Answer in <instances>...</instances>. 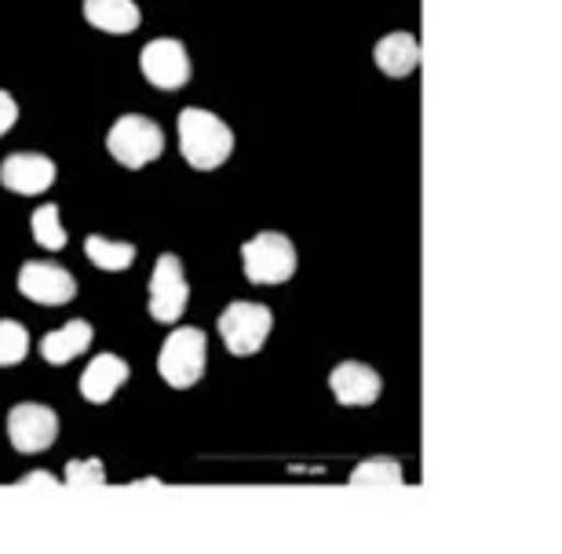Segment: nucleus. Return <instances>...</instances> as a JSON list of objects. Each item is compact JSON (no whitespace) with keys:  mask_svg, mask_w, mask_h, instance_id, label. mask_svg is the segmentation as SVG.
<instances>
[{"mask_svg":"<svg viewBox=\"0 0 562 554\" xmlns=\"http://www.w3.org/2000/svg\"><path fill=\"white\" fill-rule=\"evenodd\" d=\"M128 376H132V369L117 354H95L92 365L81 372V398L92 405H106L125 387Z\"/></svg>","mask_w":562,"mask_h":554,"instance_id":"nucleus-12","label":"nucleus"},{"mask_svg":"<svg viewBox=\"0 0 562 554\" xmlns=\"http://www.w3.org/2000/svg\"><path fill=\"white\" fill-rule=\"evenodd\" d=\"M106 482V467L99 460H74L66 463V485L81 489V485H103Z\"/></svg>","mask_w":562,"mask_h":554,"instance_id":"nucleus-20","label":"nucleus"},{"mask_svg":"<svg viewBox=\"0 0 562 554\" xmlns=\"http://www.w3.org/2000/svg\"><path fill=\"white\" fill-rule=\"evenodd\" d=\"M355 489H373V485H406L402 482V463L398 460H369L362 467L351 471Z\"/></svg>","mask_w":562,"mask_h":554,"instance_id":"nucleus-18","label":"nucleus"},{"mask_svg":"<svg viewBox=\"0 0 562 554\" xmlns=\"http://www.w3.org/2000/svg\"><path fill=\"white\" fill-rule=\"evenodd\" d=\"M85 19L103 33H136L143 22L136 0H85Z\"/></svg>","mask_w":562,"mask_h":554,"instance_id":"nucleus-15","label":"nucleus"},{"mask_svg":"<svg viewBox=\"0 0 562 554\" xmlns=\"http://www.w3.org/2000/svg\"><path fill=\"white\" fill-rule=\"evenodd\" d=\"M187 299H190V285L183 274V263H179L172 252H165L154 263V274H150V318L157 325H176L183 318Z\"/></svg>","mask_w":562,"mask_h":554,"instance_id":"nucleus-6","label":"nucleus"},{"mask_svg":"<svg viewBox=\"0 0 562 554\" xmlns=\"http://www.w3.org/2000/svg\"><path fill=\"white\" fill-rule=\"evenodd\" d=\"M85 256L92 259L99 270H110V274H117V270H128L136 263V248L128 241H106V237H85Z\"/></svg>","mask_w":562,"mask_h":554,"instance_id":"nucleus-16","label":"nucleus"},{"mask_svg":"<svg viewBox=\"0 0 562 554\" xmlns=\"http://www.w3.org/2000/svg\"><path fill=\"white\" fill-rule=\"evenodd\" d=\"M88 347H92V325L85 318H77L41 339V358L48 361V365H66V361L81 358Z\"/></svg>","mask_w":562,"mask_h":554,"instance_id":"nucleus-14","label":"nucleus"},{"mask_svg":"<svg viewBox=\"0 0 562 554\" xmlns=\"http://www.w3.org/2000/svg\"><path fill=\"white\" fill-rule=\"evenodd\" d=\"M157 372L168 387L187 391L205 376V332L187 325V329H176L165 339L161 354H157Z\"/></svg>","mask_w":562,"mask_h":554,"instance_id":"nucleus-4","label":"nucleus"},{"mask_svg":"<svg viewBox=\"0 0 562 554\" xmlns=\"http://www.w3.org/2000/svg\"><path fill=\"white\" fill-rule=\"evenodd\" d=\"M139 70L154 88L161 92H179L190 81V55L179 41L157 37L139 52Z\"/></svg>","mask_w":562,"mask_h":554,"instance_id":"nucleus-9","label":"nucleus"},{"mask_svg":"<svg viewBox=\"0 0 562 554\" xmlns=\"http://www.w3.org/2000/svg\"><path fill=\"white\" fill-rule=\"evenodd\" d=\"M241 270L252 285H285L296 274V248L285 234L263 230L241 245Z\"/></svg>","mask_w":562,"mask_h":554,"instance_id":"nucleus-3","label":"nucleus"},{"mask_svg":"<svg viewBox=\"0 0 562 554\" xmlns=\"http://www.w3.org/2000/svg\"><path fill=\"white\" fill-rule=\"evenodd\" d=\"M271 329H274V314H271V307H263V303H241L238 299L220 314L223 347H227L234 358L260 354Z\"/></svg>","mask_w":562,"mask_h":554,"instance_id":"nucleus-5","label":"nucleus"},{"mask_svg":"<svg viewBox=\"0 0 562 554\" xmlns=\"http://www.w3.org/2000/svg\"><path fill=\"white\" fill-rule=\"evenodd\" d=\"M179 150L183 161L198 172H212L234 154V132L209 110L179 113Z\"/></svg>","mask_w":562,"mask_h":554,"instance_id":"nucleus-1","label":"nucleus"},{"mask_svg":"<svg viewBox=\"0 0 562 554\" xmlns=\"http://www.w3.org/2000/svg\"><path fill=\"white\" fill-rule=\"evenodd\" d=\"M19 292L41 307H63L77 296V281L70 270L52 263V259H30L19 270Z\"/></svg>","mask_w":562,"mask_h":554,"instance_id":"nucleus-8","label":"nucleus"},{"mask_svg":"<svg viewBox=\"0 0 562 554\" xmlns=\"http://www.w3.org/2000/svg\"><path fill=\"white\" fill-rule=\"evenodd\" d=\"M15 121H19V103L8 92H0V135H4Z\"/></svg>","mask_w":562,"mask_h":554,"instance_id":"nucleus-21","label":"nucleus"},{"mask_svg":"<svg viewBox=\"0 0 562 554\" xmlns=\"http://www.w3.org/2000/svg\"><path fill=\"white\" fill-rule=\"evenodd\" d=\"M329 391L340 405H373L384 391V380L373 365L362 361H344L329 372Z\"/></svg>","mask_w":562,"mask_h":554,"instance_id":"nucleus-11","label":"nucleus"},{"mask_svg":"<svg viewBox=\"0 0 562 554\" xmlns=\"http://www.w3.org/2000/svg\"><path fill=\"white\" fill-rule=\"evenodd\" d=\"M0 183H4L8 190H15V194L22 197H37L44 194L52 183H55V161L44 154H11L4 168H0Z\"/></svg>","mask_w":562,"mask_h":554,"instance_id":"nucleus-10","label":"nucleus"},{"mask_svg":"<svg viewBox=\"0 0 562 554\" xmlns=\"http://www.w3.org/2000/svg\"><path fill=\"white\" fill-rule=\"evenodd\" d=\"M30 354V332L19 321H0V369H11Z\"/></svg>","mask_w":562,"mask_h":554,"instance_id":"nucleus-19","label":"nucleus"},{"mask_svg":"<svg viewBox=\"0 0 562 554\" xmlns=\"http://www.w3.org/2000/svg\"><path fill=\"white\" fill-rule=\"evenodd\" d=\"M106 150L117 165L139 172V168H146L165 154L161 124L143 117V113H125V117H117L114 128L106 132Z\"/></svg>","mask_w":562,"mask_h":554,"instance_id":"nucleus-2","label":"nucleus"},{"mask_svg":"<svg viewBox=\"0 0 562 554\" xmlns=\"http://www.w3.org/2000/svg\"><path fill=\"white\" fill-rule=\"evenodd\" d=\"M373 59L380 66V74H387V77H409L420 66V41L413 37V33H406V30L387 33V37L376 41Z\"/></svg>","mask_w":562,"mask_h":554,"instance_id":"nucleus-13","label":"nucleus"},{"mask_svg":"<svg viewBox=\"0 0 562 554\" xmlns=\"http://www.w3.org/2000/svg\"><path fill=\"white\" fill-rule=\"evenodd\" d=\"M55 438H59V416H55V409H48V405L22 402L8 412V442L15 445V452H22V456L52 449Z\"/></svg>","mask_w":562,"mask_h":554,"instance_id":"nucleus-7","label":"nucleus"},{"mask_svg":"<svg viewBox=\"0 0 562 554\" xmlns=\"http://www.w3.org/2000/svg\"><path fill=\"white\" fill-rule=\"evenodd\" d=\"M19 485H59V482H55L48 471H30V474H22Z\"/></svg>","mask_w":562,"mask_h":554,"instance_id":"nucleus-22","label":"nucleus"},{"mask_svg":"<svg viewBox=\"0 0 562 554\" xmlns=\"http://www.w3.org/2000/svg\"><path fill=\"white\" fill-rule=\"evenodd\" d=\"M30 230H33V241L41 248H48V252L66 248V226L59 219V205H41L30 216Z\"/></svg>","mask_w":562,"mask_h":554,"instance_id":"nucleus-17","label":"nucleus"}]
</instances>
